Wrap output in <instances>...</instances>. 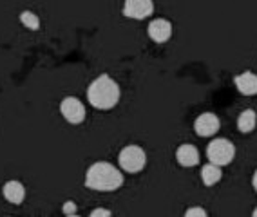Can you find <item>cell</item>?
I'll use <instances>...</instances> for the list:
<instances>
[{"instance_id": "obj_1", "label": "cell", "mask_w": 257, "mask_h": 217, "mask_svg": "<svg viewBox=\"0 0 257 217\" xmlns=\"http://www.w3.org/2000/svg\"><path fill=\"white\" fill-rule=\"evenodd\" d=\"M123 185L121 172L107 161H96L85 174V186L98 192H112Z\"/></svg>"}, {"instance_id": "obj_2", "label": "cell", "mask_w": 257, "mask_h": 217, "mask_svg": "<svg viewBox=\"0 0 257 217\" xmlns=\"http://www.w3.org/2000/svg\"><path fill=\"white\" fill-rule=\"evenodd\" d=\"M87 100L94 109L109 111L119 102V85L109 74H100L87 87Z\"/></svg>"}, {"instance_id": "obj_3", "label": "cell", "mask_w": 257, "mask_h": 217, "mask_svg": "<svg viewBox=\"0 0 257 217\" xmlns=\"http://www.w3.org/2000/svg\"><path fill=\"white\" fill-rule=\"evenodd\" d=\"M235 156V147L232 141L225 138L212 139L210 143L207 145V157L212 165L217 166H226L232 163Z\"/></svg>"}, {"instance_id": "obj_4", "label": "cell", "mask_w": 257, "mask_h": 217, "mask_svg": "<svg viewBox=\"0 0 257 217\" xmlns=\"http://www.w3.org/2000/svg\"><path fill=\"white\" fill-rule=\"evenodd\" d=\"M118 163L125 172L136 174V172H142L147 165V154L138 145H128L119 152Z\"/></svg>"}, {"instance_id": "obj_5", "label": "cell", "mask_w": 257, "mask_h": 217, "mask_svg": "<svg viewBox=\"0 0 257 217\" xmlns=\"http://www.w3.org/2000/svg\"><path fill=\"white\" fill-rule=\"evenodd\" d=\"M60 112H62V116H64L65 120L73 125H80L85 120V107H83V103L80 102L78 98L74 96H67L62 100Z\"/></svg>"}, {"instance_id": "obj_6", "label": "cell", "mask_w": 257, "mask_h": 217, "mask_svg": "<svg viewBox=\"0 0 257 217\" xmlns=\"http://www.w3.org/2000/svg\"><path fill=\"white\" fill-rule=\"evenodd\" d=\"M123 15L127 19L143 20L149 19L154 11V2L152 0H125L123 4Z\"/></svg>"}, {"instance_id": "obj_7", "label": "cell", "mask_w": 257, "mask_h": 217, "mask_svg": "<svg viewBox=\"0 0 257 217\" xmlns=\"http://www.w3.org/2000/svg\"><path fill=\"white\" fill-rule=\"evenodd\" d=\"M221 121L216 114L212 112H203L201 116H198V120L194 121V130L196 134L203 136V138H208V136H214L219 130Z\"/></svg>"}, {"instance_id": "obj_8", "label": "cell", "mask_w": 257, "mask_h": 217, "mask_svg": "<svg viewBox=\"0 0 257 217\" xmlns=\"http://www.w3.org/2000/svg\"><path fill=\"white\" fill-rule=\"evenodd\" d=\"M149 38L156 44H165L172 37V24L167 19H154L147 28Z\"/></svg>"}, {"instance_id": "obj_9", "label": "cell", "mask_w": 257, "mask_h": 217, "mask_svg": "<svg viewBox=\"0 0 257 217\" xmlns=\"http://www.w3.org/2000/svg\"><path fill=\"white\" fill-rule=\"evenodd\" d=\"M237 91L244 96H257V74L252 71H244L234 78Z\"/></svg>"}, {"instance_id": "obj_10", "label": "cell", "mask_w": 257, "mask_h": 217, "mask_svg": "<svg viewBox=\"0 0 257 217\" xmlns=\"http://www.w3.org/2000/svg\"><path fill=\"white\" fill-rule=\"evenodd\" d=\"M176 159L181 166H196L199 163V152L198 148L190 143H185L178 147L176 150Z\"/></svg>"}, {"instance_id": "obj_11", "label": "cell", "mask_w": 257, "mask_h": 217, "mask_svg": "<svg viewBox=\"0 0 257 217\" xmlns=\"http://www.w3.org/2000/svg\"><path fill=\"white\" fill-rule=\"evenodd\" d=\"M2 194L4 197L13 204H20L26 199V188L20 181H8L2 188Z\"/></svg>"}, {"instance_id": "obj_12", "label": "cell", "mask_w": 257, "mask_h": 217, "mask_svg": "<svg viewBox=\"0 0 257 217\" xmlns=\"http://www.w3.org/2000/svg\"><path fill=\"white\" fill-rule=\"evenodd\" d=\"M257 125V114L255 111H252V109H246V111H243L241 114H239L237 118V129L243 132V134H250L253 129H255Z\"/></svg>"}, {"instance_id": "obj_13", "label": "cell", "mask_w": 257, "mask_h": 217, "mask_svg": "<svg viewBox=\"0 0 257 217\" xmlns=\"http://www.w3.org/2000/svg\"><path fill=\"white\" fill-rule=\"evenodd\" d=\"M221 176H223V172H221V166L212 165V163H208V165L203 166L201 179H203V183H205L207 186H214L216 183H219Z\"/></svg>"}, {"instance_id": "obj_14", "label": "cell", "mask_w": 257, "mask_h": 217, "mask_svg": "<svg viewBox=\"0 0 257 217\" xmlns=\"http://www.w3.org/2000/svg\"><path fill=\"white\" fill-rule=\"evenodd\" d=\"M20 22L28 29H33V31L40 29V19H38L33 11H24V13H20Z\"/></svg>"}, {"instance_id": "obj_15", "label": "cell", "mask_w": 257, "mask_h": 217, "mask_svg": "<svg viewBox=\"0 0 257 217\" xmlns=\"http://www.w3.org/2000/svg\"><path fill=\"white\" fill-rule=\"evenodd\" d=\"M185 217H208V215L201 206H192V208H188L187 210Z\"/></svg>"}, {"instance_id": "obj_16", "label": "cell", "mask_w": 257, "mask_h": 217, "mask_svg": "<svg viewBox=\"0 0 257 217\" xmlns=\"http://www.w3.org/2000/svg\"><path fill=\"white\" fill-rule=\"evenodd\" d=\"M62 212H64L65 215H76V203H73V201H67V203H64V206H62Z\"/></svg>"}, {"instance_id": "obj_17", "label": "cell", "mask_w": 257, "mask_h": 217, "mask_svg": "<svg viewBox=\"0 0 257 217\" xmlns=\"http://www.w3.org/2000/svg\"><path fill=\"white\" fill-rule=\"evenodd\" d=\"M89 217H112V213H110V210H107V208H94Z\"/></svg>"}, {"instance_id": "obj_18", "label": "cell", "mask_w": 257, "mask_h": 217, "mask_svg": "<svg viewBox=\"0 0 257 217\" xmlns=\"http://www.w3.org/2000/svg\"><path fill=\"white\" fill-rule=\"evenodd\" d=\"M252 185H253V188H255V192H257V170H255V174H253V177H252Z\"/></svg>"}, {"instance_id": "obj_19", "label": "cell", "mask_w": 257, "mask_h": 217, "mask_svg": "<svg viewBox=\"0 0 257 217\" xmlns=\"http://www.w3.org/2000/svg\"><path fill=\"white\" fill-rule=\"evenodd\" d=\"M252 217H257V208H255V210H253V212H252Z\"/></svg>"}, {"instance_id": "obj_20", "label": "cell", "mask_w": 257, "mask_h": 217, "mask_svg": "<svg viewBox=\"0 0 257 217\" xmlns=\"http://www.w3.org/2000/svg\"><path fill=\"white\" fill-rule=\"evenodd\" d=\"M65 217H78V215H65Z\"/></svg>"}]
</instances>
